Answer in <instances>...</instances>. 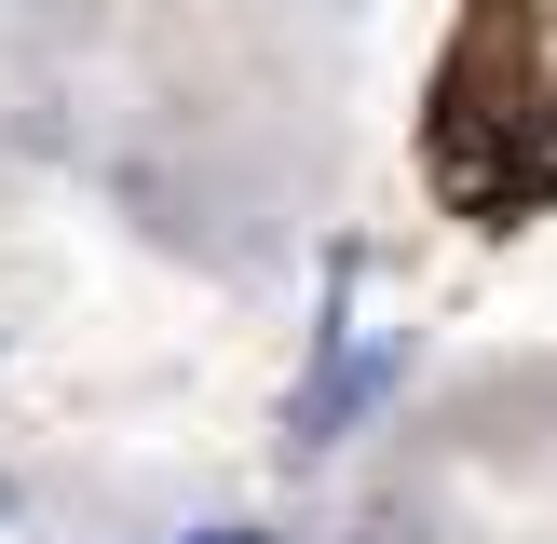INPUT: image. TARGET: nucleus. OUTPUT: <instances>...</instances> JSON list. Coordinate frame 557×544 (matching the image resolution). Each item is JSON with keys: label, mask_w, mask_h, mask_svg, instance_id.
Here are the masks:
<instances>
[{"label": "nucleus", "mask_w": 557, "mask_h": 544, "mask_svg": "<svg viewBox=\"0 0 557 544\" xmlns=\"http://www.w3.org/2000/svg\"><path fill=\"white\" fill-rule=\"evenodd\" d=\"M395 368H408V341H368V354H341V368H326L313 395L286 408V449H326V435H341L354 408H381V381H395Z\"/></svg>", "instance_id": "nucleus-1"}, {"label": "nucleus", "mask_w": 557, "mask_h": 544, "mask_svg": "<svg viewBox=\"0 0 557 544\" xmlns=\"http://www.w3.org/2000/svg\"><path fill=\"white\" fill-rule=\"evenodd\" d=\"M190 544H272V531H190Z\"/></svg>", "instance_id": "nucleus-2"}]
</instances>
